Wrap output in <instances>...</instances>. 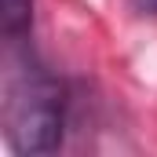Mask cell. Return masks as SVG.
Returning a JSON list of instances; mask_svg holds the SVG:
<instances>
[{"mask_svg": "<svg viewBox=\"0 0 157 157\" xmlns=\"http://www.w3.org/2000/svg\"><path fill=\"white\" fill-rule=\"evenodd\" d=\"M62 128H66L62 84L22 59L18 70L7 77V99H4V132L11 150L29 157L51 154L62 143Z\"/></svg>", "mask_w": 157, "mask_h": 157, "instance_id": "cell-1", "label": "cell"}, {"mask_svg": "<svg viewBox=\"0 0 157 157\" xmlns=\"http://www.w3.org/2000/svg\"><path fill=\"white\" fill-rule=\"evenodd\" d=\"M0 22H4V37L11 44H22L33 26V0H4Z\"/></svg>", "mask_w": 157, "mask_h": 157, "instance_id": "cell-2", "label": "cell"}, {"mask_svg": "<svg viewBox=\"0 0 157 157\" xmlns=\"http://www.w3.org/2000/svg\"><path fill=\"white\" fill-rule=\"evenodd\" d=\"M143 4H146V7H150V11H157V0H143Z\"/></svg>", "mask_w": 157, "mask_h": 157, "instance_id": "cell-3", "label": "cell"}]
</instances>
